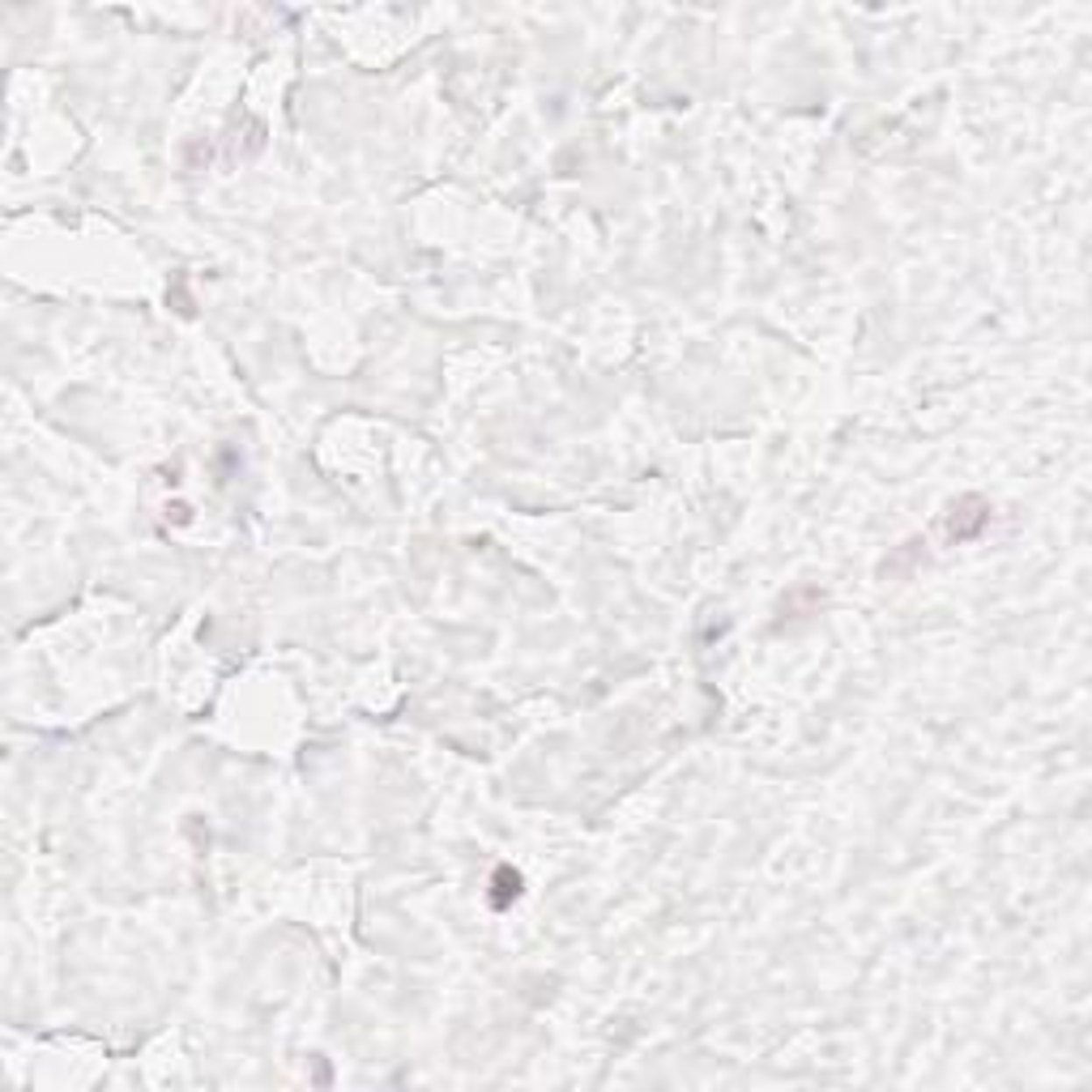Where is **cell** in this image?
<instances>
[{"label": "cell", "instance_id": "1", "mask_svg": "<svg viewBox=\"0 0 1092 1092\" xmlns=\"http://www.w3.org/2000/svg\"><path fill=\"white\" fill-rule=\"evenodd\" d=\"M986 521H990V508H986L982 499H973V496L960 499L956 508H952V533H956V538H969V533H977L982 525H986Z\"/></svg>", "mask_w": 1092, "mask_h": 1092}, {"label": "cell", "instance_id": "2", "mask_svg": "<svg viewBox=\"0 0 1092 1092\" xmlns=\"http://www.w3.org/2000/svg\"><path fill=\"white\" fill-rule=\"evenodd\" d=\"M496 888H499V892H496V905L504 909V905H508L512 896L521 892V875H517V870H508V866H499V870H496Z\"/></svg>", "mask_w": 1092, "mask_h": 1092}]
</instances>
